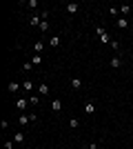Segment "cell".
Returning <instances> with one entry per match:
<instances>
[{
  "label": "cell",
  "instance_id": "6da1fadb",
  "mask_svg": "<svg viewBox=\"0 0 133 149\" xmlns=\"http://www.w3.org/2000/svg\"><path fill=\"white\" fill-rule=\"evenodd\" d=\"M95 31H98V36H100V40H102V42H111V38H109V33H107L104 27H98Z\"/></svg>",
  "mask_w": 133,
  "mask_h": 149
},
{
  "label": "cell",
  "instance_id": "7a4b0ae2",
  "mask_svg": "<svg viewBox=\"0 0 133 149\" xmlns=\"http://www.w3.org/2000/svg\"><path fill=\"white\" fill-rule=\"evenodd\" d=\"M29 105H31V102H29V100H27V98H18V100H16V107L20 109L22 114H25V109L29 107Z\"/></svg>",
  "mask_w": 133,
  "mask_h": 149
},
{
  "label": "cell",
  "instance_id": "3957f363",
  "mask_svg": "<svg viewBox=\"0 0 133 149\" xmlns=\"http://www.w3.org/2000/svg\"><path fill=\"white\" fill-rule=\"evenodd\" d=\"M111 67H113V69H120V67H122V58H120V56H113V58H111Z\"/></svg>",
  "mask_w": 133,
  "mask_h": 149
},
{
  "label": "cell",
  "instance_id": "277c9868",
  "mask_svg": "<svg viewBox=\"0 0 133 149\" xmlns=\"http://www.w3.org/2000/svg\"><path fill=\"white\" fill-rule=\"evenodd\" d=\"M7 89H9V93H16V91L20 89V83H16V80H13V83H9Z\"/></svg>",
  "mask_w": 133,
  "mask_h": 149
},
{
  "label": "cell",
  "instance_id": "5b68a950",
  "mask_svg": "<svg viewBox=\"0 0 133 149\" xmlns=\"http://www.w3.org/2000/svg\"><path fill=\"white\" fill-rule=\"evenodd\" d=\"M78 5H75V2H69V5H66V11H69V14H78Z\"/></svg>",
  "mask_w": 133,
  "mask_h": 149
},
{
  "label": "cell",
  "instance_id": "8992f818",
  "mask_svg": "<svg viewBox=\"0 0 133 149\" xmlns=\"http://www.w3.org/2000/svg\"><path fill=\"white\" fill-rule=\"evenodd\" d=\"M129 11H131V7H129V5H122V7L118 9V14H120V16H122V18H124L126 14H129Z\"/></svg>",
  "mask_w": 133,
  "mask_h": 149
},
{
  "label": "cell",
  "instance_id": "52a82bcc",
  "mask_svg": "<svg viewBox=\"0 0 133 149\" xmlns=\"http://www.w3.org/2000/svg\"><path fill=\"white\" fill-rule=\"evenodd\" d=\"M38 91H40V96H47V93H49V85H47V83H42L40 87H38Z\"/></svg>",
  "mask_w": 133,
  "mask_h": 149
},
{
  "label": "cell",
  "instance_id": "ba28073f",
  "mask_svg": "<svg viewBox=\"0 0 133 149\" xmlns=\"http://www.w3.org/2000/svg\"><path fill=\"white\" fill-rule=\"evenodd\" d=\"M71 87H73V89H80V87H82V80H80V78H71Z\"/></svg>",
  "mask_w": 133,
  "mask_h": 149
},
{
  "label": "cell",
  "instance_id": "9c48e42d",
  "mask_svg": "<svg viewBox=\"0 0 133 149\" xmlns=\"http://www.w3.org/2000/svg\"><path fill=\"white\" fill-rule=\"evenodd\" d=\"M51 109H53V111H62V102H60V100H53V102H51Z\"/></svg>",
  "mask_w": 133,
  "mask_h": 149
},
{
  "label": "cell",
  "instance_id": "30bf717a",
  "mask_svg": "<svg viewBox=\"0 0 133 149\" xmlns=\"http://www.w3.org/2000/svg\"><path fill=\"white\" fill-rule=\"evenodd\" d=\"M29 123H31V118L27 116V114H20V125L25 127V125H29Z\"/></svg>",
  "mask_w": 133,
  "mask_h": 149
},
{
  "label": "cell",
  "instance_id": "8fae6325",
  "mask_svg": "<svg viewBox=\"0 0 133 149\" xmlns=\"http://www.w3.org/2000/svg\"><path fill=\"white\" fill-rule=\"evenodd\" d=\"M13 142H25V133H22V131H16V136H13Z\"/></svg>",
  "mask_w": 133,
  "mask_h": 149
},
{
  "label": "cell",
  "instance_id": "7c38bea8",
  "mask_svg": "<svg viewBox=\"0 0 133 149\" xmlns=\"http://www.w3.org/2000/svg\"><path fill=\"white\" fill-rule=\"evenodd\" d=\"M22 89H25L27 93H29V91L33 89V83H31V80H25V83H22Z\"/></svg>",
  "mask_w": 133,
  "mask_h": 149
},
{
  "label": "cell",
  "instance_id": "4fadbf2b",
  "mask_svg": "<svg viewBox=\"0 0 133 149\" xmlns=\"http://www.w3.org/2000/svg\"><path fill=\"white\" fill-rule=\"evenodd\" d=\"M33 49H36V54H42V49H44V42H36V45H33Z\"/></svg>",
  "mask_w": 133,
  "mask_h": 149
},
{
  "label": "cell",
  "instance_id": "5bb4252c",
  "mask_svg": "<svg viewBox=\"0 0 133 149\" xmlns=\"http://www.w3.org/2000/svg\"><path fill=\"white\" fill-rule=\"evenodd\" d=\"M116 25L120 27V29H124V27L129 25V22H126V18H122V16H120V18H118V22H116Z\"/></svg>",
  "mask_w": 133,
  "mask_h": 149
},
{
  "label": "cell",
  "instance_id": "9a60e30c",
  "mask_svg": "<svg viewBox=\"0 0 133 149\" xmlns=\"http://www.w3.org/2000/svg\"><path fill=\"white\" fill-rule=\"evenodd\" d=\"M84 111H87V114H93V111H95V105H93V102H87V105H84Z\"/></svg>",
  "mask_w": 133,
  "mask_h": 149
},
{
  "label": "cell",
  "instance_id": "2e32d148",
  "mask_svg": "<svg viewBox=\"0 0 133 149\" xmlns=\"http://www.w3.org/2000/svg\"><path fill=\"white\" fill-rule=\"evenodd\" d=\"M49 45H51V47H60V38H58V36H51Z\"/></svg>",
  "mask_w": 133,
  "mask_h": 149
},
{
  "label": "cell",
  "instance_id": "e0dca14e",
  "mask_svg": "<svg viewBox=\"0 0 133 149\" xmlns=\"http://www.w3.org/2000/svg\"><path fill=\"white\" fill-rule=\"evenodd\" d=\"M29 62H31V65H40V62H42V58H40V54H36V56H33V58L29 60Z\"/></svg>",
  "mask_w": 133,
  "mask_h": 149
},
{
  "label": "cell",
  "instance_id": "ac0fdd59",
  "mask_svg": "<svg viewBox=\"0 0 133 149\" xmlns=\"http://www.w3.org/2000/svg\"><path fill=\"white\" fill-rule=\"evenodd\" d=\"M69 127L78 129V127H80V120H78V118H71V120H69Z\"/></svg>",
  "mask_w": 133,
  "mask_h": 149
},
{
  "label": "cell",
  "instance_id": "d6986e66",
  "mask_svg": "<svg viewBox=\"0 0 133 149\" xmlns=\"http://www.w3.org/2000/svg\"><path fill=\"white\" fill-rule=\"evenodd\" d=\"M31 69H33V65H31V62H22V71H25V74H29Z\"/></svg>",
  "mask_w": 133,
  "mask_h": 149
},
{
  "label": "cell",
  "instance_id": "ffe728a7",
  "mask_svg": "<svg viewBox=\"0 0 133 149\" xmlns=\"http://www.w3.org/2000/svg\"><path fill=\"white\" fill-rule=\"evenodd\" d=\"M40 31H49V22H47V20L40 22Z\"/></svg>",
  "mask_w": 133,
  "mask_h": 149
},
{
  "label": "cell",
  "instance_id": "44dd1931",
  "mask_svg": "<svg viewBox=\"0 0 133 149\" xmlns=\"http://www.w3.org/2000/svg\"><path fill=\"white\" fill-rule=\"evenodd\" d=\"M29 102H31V105H38V102H40V98H38V96H31V98H29Z\"/></svg>",
  "mask_w": 133,
  "mask_h": 149
},
{
  "label": "cell",
  "instance_id": "7402d4cb",
  "mask_svg": "<svg viewBox=\"0 0 133 149\" xmlns=\"http://www.w3.org/2000/svg\"><path fill=\"white\" fill-rule=\"evenodd\" d=\"M5 149H13V140H7V142H5Z\"/></svg>",
  "mask_w": 133,
  "mask_h": 149
},
{
  "label": "cell",
  "instance_id": "603a6c76",
  "mask_svg": "<svg viewBox=\"0 0 133 149\" xmlns=\"http://www.w3.org/2000/svg\"><path fill=\"white\" fill-rule=\"evenodd\" d=\"M89 149H100V145H98V142H91V145H89Z\"/></svg>",
  "mask_w": 133,
  "mask_h": 149
},
{
  "label": "cell",
  "instance_id": "cb8c5ba5",
  "mask_svg": "<svg viewBox=\"0 0 133 149\" xmlns=\"http://www.w3.org/2000/svg\"><path fill=\"white\" fill-rule=\"evenodd\" d=\"M129 131H131V136H133V127H131V129H129Z\"/></svg>",
  "mask_w": 133,
  "mask_h": 149
},
{
  "label": "cell",
  "instance_id": "d4e9b609",
  "mask_svg": "<svg viewBox=\"0 0 133 149\" xmlns=\"http://www.w3.org/2000/svg\"><path fill=\"white\" fill-rule=\"evenodd\" d=\"M131 83H133V76H131Z\"/></svg>",
  "mask_w": 133,
  "mask_h": 149
}]
</instances>
